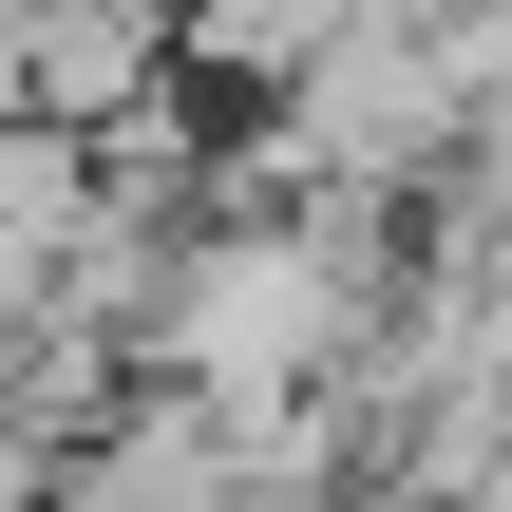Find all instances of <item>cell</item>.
Wrapping results in <instances>:
<instances>
[{"instance_id":"5b68a950","label":"cell","mask_w":512,"mask_h":512,"mask_svg":"<svg viewBox=\"0 0 512 512\" xmlns=\"http://www.w3.org/2000/svg\"><path fill=\"white\" fill-rule=\"evenodd\" d=\"M399 38H418V76H437V114H456V133L512 95V0H437V19H399Z\"/></svg>"},{"instance_id":"6da1fadb","label":"cell","mask_w":512,"mask_h":512,"mask_svg":"<svg viewBox=\"0 0 512 512\" xmlns=\"http://www.w3.org/2000/svg\"><path fill=\"white\" fill-rule=\"evenodd\" d=\"M247 133L285 152V190H361V209H418V190L456 171V114H437V76H418L399 19H342V38L304 57V95L247 114Z\"/></svg>"},{"instance_id":"7a4b0ae2","label":"cell","mask_w":512,"mask_h":512,"mask_svg":"<svg viewBox=\"0 0 512 512\" xmlns=\"http://www.w3.org/2000/svg\"><path fill=\"white\" fill-rule=\"evenodd\" d=\"M133 95H171V19L133 0H19V133H114Z\"/></svg>"},{"instance_id":"8992f818","label":"cell","mask_w":512,"mask_h":512,"mask_svg":"<svg viewBox=\"0 0 512 512\" xmlns=\"http://www.w3.org/2000/svg\"><path fill=\"white\" fill-rule=\"evenodd\" d=\"M456 171H475V190H512V95L475 114V133H456Z\"/></svg>"},{"instance_id":"277c9868","label":"cell","mask_w":512,"mask_h":512,"mask_svg":"<svg viewBox=\"0 0 512 512\" xmlns=\"http://www.w3.org/2000/svg\"><path fill=\"white\" fill-rule=\"evenodd\" d=\"M323 38H342V0H228V19H171V95H190V114H209V95L285 114Z\"/></svg>"},{"instance_id":"3957f363","label":"cell","mask_w":512,"mask_h":512,"mask_svg":"<svg viewBox=\"0 0 512 512\" xmlns=\"http://www.w3.org/2000/svg\"><path fill=\"white\" fill-rule=\"evenodd\" d=\"M57 512H228V437H209V399L133 380V399L57 456Z\"/></svg>"}]
</instances>
